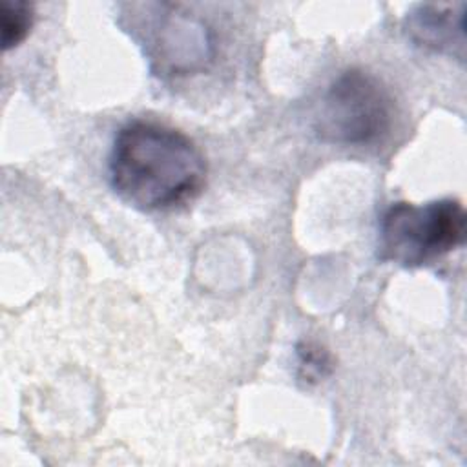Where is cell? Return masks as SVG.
Listing matches in <instances>:
<instances>
[{
    "mask_svg": "<svg viewBox=\"0 0 467 467\" xmlns=\"http://www.w3.org/2000/svg\"><path fill=\"white\" fill-rule=\"evenodd\" d=\"M297 374L306 383H317L330 376L334 361L330 352L316 341H301L296 347Z\"/></svg>",
    "mask_w": 467,
    "mask_h": 467,
    "instance_id": "cell-6",
    "label": "cell"
},
{
    "mask_svg": "<svg viewBox=\"0 0 467 467\" xmlns=\"http://www.w3.org/2000/svg\"><path fill=\"white\" fill-rule=\"evenodd\" d=\"M206 173L195 142L166 124L133 120L113 139L109 181L135 208L157 212L182 206L202 192Z\"/></svg>",
    "mask_w": 467,
    "mask_h": 467,
    "instance_id": "cell-1",
    "label": "cell"
},
{
    "mask_svg": "<svg viewBox=\"0 0 467 467\" xmlns=\"http://www.w3.org/2000/svg\"><path fill=\"white\" fill-rule=\"evenodd\" d=\"M390 117L392 100L387 88L372 73L352 67L327 89L314 131L328 144H365L389 130Z\"/></svg>",
    "mask_w": 467,
    "mask_h": 467,
    "instance_id": "cell-3",
    "label": "cell"
},
{
    "mask_svg": "<svg viewBox=\"0 0 467 467\" xmlns=\"http://www.w3.org/2000/svg\"><path fill=\"white\" fill-rule=\"evenodd\" d=\"M467 215L460 201L440 199L427 204L394 202L381 217L379 259L418 268L462 246Z\"/></svg>",
    "mask_w": 467,
    "mask_h": 467,
    "instance_id": "cell-2",
    "label": "cell"
},
{
    "mask_svg": "<svg viewBox=\"0 0 467 467\" xmlns=\"http://www.w3.org/2000/svg\"><path fill=\"white\" fill-rule=\"evenodd\" d=\"M35 24V7L24 0H0V44L2 51L18 47Z\"/></svg>",
    "mask_w": 467,
    "mask_h": 467,
    "instance_id": "cell-5",
    "label": "cell"
},
{
    "mask_svg": "<svg viewBox=\"0 0 467 467\" xmlns=\"http://www.w3.org/2000/svg\"><path fill=\"white\" fill-rule=\"evenodd\" d=\"M410 38L434 51L465 55V4H421L407 16Z\"/></svg>",
    "mask_w": 467,
    "mask_h": 467,
    "instance_id": "cell-4",
    "label": "cell"
}]
</instances>
